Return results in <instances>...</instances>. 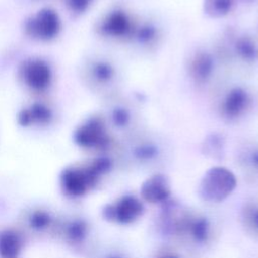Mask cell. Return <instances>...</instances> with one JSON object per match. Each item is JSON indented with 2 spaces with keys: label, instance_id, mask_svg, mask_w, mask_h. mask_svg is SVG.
<instances>
[{
  "label": "cell",
  "instance_id": "cell-1",
  "mask_svg": "<svg viewBox=\"0 0 258 258\" xmlns=\"http://www.w3.org/2000/svg\"><path fill=\"white\" fill-rule=\"evenodd\" d=\"M235 174L224 166L209 168L199 183V196L209 203H220L226 200L236 188Z\"/></svg>",
  "mask_w": 258,
  "mask_h": 258
},
{
  "label": "cell",
  "instance_id": "cell-2",
  "mask_svg": "<svg viewBox=\"0 0 258 258\" xmlns=\"http://www.w3.org/2000/svg\"><path fill=\"white\" fill-rule=\"evenodd\" d=\"M61 29L57 12L51 8H42L30 16L24 24L25 33L36 40L48 41L56 37Z\"/></svg>",
  "mask_w": 258,
  "mask_h": 258
},
{
  "label": "cell",
  "instance_id": "cell-3",
  "mask_svg": "<svg viewBox=\"0 0 258 258\" xmlns=\"http://www.w3.org/2000/svg\"><path fill=\"white\" fill-rule=\"evenodd\" d=\"M102 175L93 163L87 167H69L60 175L63 191L71 197H81L93 188Z\"/></svg>",
  "mask_w": 258,
  "mask_h": 258
},
{
  "label": "cell",
  "instance_id": "cell-4",
  "mask_svg": "<svg viewBox=\"0 0 258 258\" xmlns=\"http://www.w3.org/2000/svg\"><path fill=\"white\" fill-rule=\"evenodd\" d=\"M144 213L142 202L132 195H124L115 203L108 204L103 209L105 220L120 225H129L137 221Z\"/></svg>",
  "mask_w": 258,
  "mask_h": 258
},
{
  "label": "cell",
  "instance_id": "cell-5",
  "mask_svg": "<svg viewBox=\"0 0 258 258\" xmlns=\"http://www.w3.org/2000/svg\"><path fill=\"white\" fill-rule=\"evenodd\" d=\"M19 77L30 90L43 92L51 84L52 72L50 66L44 59L32 57L22 61L19 67Z\"/></svg>",
  "mask_w": 258,
  "mask_h": 258
},
{
  "label": "cell",
  "instance_id": "cell-6",
  "mask_svg": "<svg viewBox=\"0 0 258 258\" xmlns=\"http://www.w3.org/2000/svg\"><path fill=\"white\" fill-rule=\"evenodd\" d=\"M74 140L80 147L88 149H103L110 142L103 120L92 117L81 124L74 133Z\"/></svg>",
  "mask_w": 258,
  "mask_h": 258
},
{
  "label": "cell",
  "instance_id": "cell-7",
  "mask_svg": "<svg viewBox=\"0 0 258 258\" xmlns=\"http://www.w3.org/2000/svg\"><path fill=\"white\" fill-rule=\"evenodd\" d=\"M171 187L168 177L163 173H154L147 177L140 186V196L149 204L168 202Z\"/></svg>",
  "mask_w": 258,
  "mask_h": 258
},
{
  "label": "cell",
  "instance_id": "cell-8",
  "mask_svg": "<svg viewBox=\"0 0 258 258\" xmlns=\"http://www.w3.org/2000/svg\"><path fill=\"white\" fill-rule=\"evenodd\" d=\"M100 28L102 33L105 35L123 37L129 35L132 30V24L125 12L121 10H115L107 15Z\"/></svg>",
  "mask_w": 258,
  "mask_h": 258
},
{
  "label": "cell",
  "instance_id": "cell-9",
  "mask_svg": "<svg viewBox=\"0 0 258 258\" xmlns=\"http://www.w3.org/2000/svg\"><path fill=\"white\" fill-rule=\"evenodd\" d=\"M247 92L240 88H233L226 96L223 103V114L228 119H236L241 116L249 105Z\"/></svg>",
  "mask_w": 258,
  "mask_h": 258
},
{
  "label": "cell",
  "instance_id": "cell-10",
  "mask_svg": "<svg viewBox=\"0 0 258 258\" xmlns=\"http://www.w3.org/2000/svg\"><path fill=\"white\" fill-rule=\"evenodd\" d=\"M18 123L23 127L31 125H47L52 120L51 110L41 103H33L18 114Z\"/></svg>",
  "mask_w": 258,
  "mask_h": 258
},
{
  "label": "cell",
  "instance_id": "cell-11",
  "mask_svg": "<svg viewBox=\"0 0 258 258\" xmlns=\"http://www.w3.org/2000/svg\"><path fill=\"white\" fill-rule=\"evenodd\" d=\"M22 248L21 236L13 230L0 232V258H17Z\"/></svg>",
  "mask_w": 258,
  "mask_h": 258
},
{
  "label": "cell",
  "instance_id": "cell-12",
  "mask_svg": "<svg viewBox=\"0 0 258 258\" xmlns=\"http://www.w3.org/2000/svg\"><path fill=\"white\" fill-rule=\"evenodd\" d=\"M214 70L213 57L207 52L197 53L190 63V74L200 83L207 81Z\"/></svg>",
  "mask_w": 258,
  "mask_h": 258
},
{
  "label": "cell",
  "instance_id": "cell-13",
  "mask_svg": "<svg viewBox=\"0 0 258 258\" xmlns=\"http://www.w3.org/2000/svg\"><path fill=\"white\" fill-rule=\"evenodd\" d=\"M191 238L198 243H204L208 240L210 233V223L204 217L189 220L186 226Z\"/></svg>",
  "mask_w": 258,
  "mask_h": 258
},
{
  "label": "cell",
  "instance_id": "cell-14",
  "mask_svg": "<svg viewBox=\"0 0 258 258\" xmlns=\"http://www.w3.org/2000/svg\"><path fill=\"white\" fill-rule=\"evenodd\" d=\"M234 1L235 0H204V10L209 16L220 18L231 11Z\"/></svg>",
  "mask_w": 258,
  "mask_h": 258
},
{
  "label": "cell",
  "instance_id": "cell-15",
  "mask_svg": "<svg viewBox=\"0 0 258 258\" xmlns=\"http://www.w3.org/2000/svg\"><path fill=\"white\" fill-rule=\"evenodd\" d=\"M236 51L246 61H254L258 58V47L250 38L241 37L236 42Z\"/></svg>",
  "mask_w": 258,
  "mask_h": 258
},
{
  "label": "cell",
  "instance_id": "cell-16",
  "mask_svg": "<svg viewBox=\"0 0 258 258\" xmlns=\"http://www.w3.org/2000/svg\"><path fill=\"white\" fill-rule=\"evenodd\" d=\"M66 232L72 242H82L88 234V226L82 220H75L68 225Z\"/></svg>",
  "mask_w": 258,
  "mask_h": 258
},
{
  "label": "cell",
  "instance_id": "cell-17",
  "mask_svg": "<svg viewBox=\"0 0 258 258\" xmlns=\"http://www.w3.org/2000/svg\"><path fill=\"white\" fill-rule=\"evenodd\" d=\"M204 149L207 155L212 157L221 156L223 150V138L219 134H211L204 142Z\"/></svg>",
  "mask_w": 258,
  "mask_h": 258
},
{
  "label": "cell",
  "instance_id": "cell-18",
  "mask_svg": "<svg viewBox=\"0 0 258 258\" xmlns=\"http://www.w3.org/2000/svg\"><path fill=\"white\" fill-rule=\"evenodd\" d=\"M93 76L101 83L109 82L114 76V69L106 61H98L93 67Z\"/></svg>",
  "mask_w": 258,
  "mask_h": 258
},
{
  "label": "cell",
  "instance_id": "cell-19",
  "mask_svg": "<svg viewBox=\"0 0 258 258\" xmlns=\"http://www.w3.org/2000/svg\"><path fill=\"white\" fill-rule=\"evenodd\" d=\"M29 224L36 230H42L51 224V217L45 211H35L29 217Z\"/></svg>",
  "mask_w": 258,
  "mask_h": 258
},
{
  "label": "cell",
  "instance_id": "cell-20",
  "mask_svg": "<svg viewBox=\"0 0 258 258\" xmlns=\"http://www.w3.org/2000/svg\"><path fill=\"white\" fill-rule=\"evenodd\" d=\"M156 154H157L156 147L150 144L140 145L134 149V155L140 160L152 159Z\"/></svg>",
  "mask_w": 258,
  "mask_h": 258
},
{
  "label": "cell",
  "instance_id": "cell-21",
  "mask_svg": "<svg viewBox=\"0 0 258 258\" xmlns=\"http://www.w3.org/2000/svg\"><path fill=\"white\" fill-rule=\"evenodd\" d=\"M156 34V29L149 24L141 26L137 31V38L140 42H149L151 41Z\"/></svg>",
  "mask_w": 258,
  "mask_h": 258
},
{
  "label": "cell",
  "instance_id": "cell-22",
  "mask_svg": "<svg viewBox=\"0 0 258 258\" xmlns=\"http://www.w3.org/2000/svg\"><path fill=\"white\" fill-rule=\"evenodd\" d=\"M129 119H130V116L126 109L124 108L114 109L112 113V120L116 126H119V127L126 126L127 123L129 122Z\"/></svg>",
  "mask_w": 258,
  "mask_h": 258
},
{
  "label": "cell",
  "instance_id": "cell-23",
  "mask_svg": "<svg viewBox=\"0 0 258 258\" xmlns=\"http://www.w3.org/2000/svg\"><path fill=\"white\" fill-rule=\"evenodd\" d=\"M92 1L93 0H66V3L72 11L82 13L88 9Z\"/></svg>",
  "mask_w": 258,
  "mask_h": 258
},
{
  "label": "cell",
  "instance_id": "cell-24",
  "mask_svg": "<svg viewBox=\"0 0 258 258\" xmlns=\"http://www.w3.org/2000/svg\"><path fill=\"white\" fill-rule=\"evenodd\" d=\"M251 220L253 225L256 227V229H258V208L254 209L251 213Z\"/></svg>",
  "mask_w": 258,
  "mask_h": 258
},
{
  "label": "cell",
  "instance_id": "cell-25",
  "mask_svg": "<svg viewBox=\"0 0 258 258\" xmlns=\"http://www.w3.org/2000/svg\"><path fill=\"white\" fill-rule=\"evenodd\" d=\"M251 162L253 163L254 166L258 167V150L254 151L251 155Z\"/></svg>",
  "mask_w": 258,
  "mask_h": 258
},
{
  "label": "cell",
  "instance_id": "cell-26",
  "mask_svg": "<svg viewBox=\"0 0 258 258\" xmlns=\"http://www.w3.org/2000/svg\"><path fill=\"white\" fill-rule=\"evenodd\" d=\"M164 258H177L175 256H167V257H164Z\"/></svg>",
  "mask_w": 258,
  "mask_h": 258
},
{
  "label": "cell",
  "instance_id": "cell-27",
  "mask_svg": "<svg viewBox=\"0 0 258 258\" xmlns=\"http://www.w3.org/2000/svg\"><path fill=\"white\" fill-rule=\"evenodd\" d=\"M111 258H119V257H111Z\"/></svg>",
  "mask_w": 258,
  "mask_h": 258
}]
</instances>
